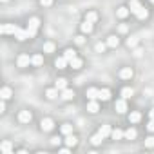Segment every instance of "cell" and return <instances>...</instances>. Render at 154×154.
I'll list each match as a JSON object with an SVG mask.
<instances>
[{"instance_id":"obj_42","label":"cell","mask_w":154,"mask_h":154,"mask_svg":"<svg viewBox=\"0 0 154 154\" xmlns=\"http://www.w3.org/2000/svg\"><path fill=\"white\" fill-rule=\"evenodd\" d=\"M69 149H71V147H63V149H60V154H67Z\"/></svg>"},{"instance_id":"obj_2","label":"cell","mask_w":154,"mask_h":154,"mask_svg":"<svg viewBox=\"0 0 154 154\" xmlns=\"http://www.w3.org/2000/svg\"><path fill=\"white\" fill-rule=\"evenodd\" d=\"M38 27H40V20H38L36 17H33V18H31L29 22H27V27H26L31 38H33V36L36 35V31H38Z\"/></svg>"},{"instance_id":"obj_17","label":"cell","mask_w":154,"mask_h":154,"mask_svg":"<svg viewBox=\"0 0 154 154\" xmlns=\"http://www.w3.org/2000/svg\"><path fill=\"white\" fill-rule=\"evenodd\" d=\"M69 65H71L72 69H80V67H82V60H80L78 56H74L72 60H69Z\"/></svg>"},{"instance_id":"obj_16","label":"cell","mask_w":154,"mask_h":154,"mask_svg":"<svg viewBox=\"0 0 154 154\" xmlns=\"http://www.w3.org/2000/svg\"><path fill=\"white\" fill-rule=\"evenodd\" d=\"M65 143H67V147H74L76 143H78V138H76V136H72V134H67V138H65Z\"/></svg>"},{"instance_id":"obj_10","label":"cell","mask_w":154,"mask_h":154,"mask_svg":"<svg viewBox=\"0 0 154 154\" xmlns=\"http://www.w3.org/2000/svg\"><path fill=\"white\" fill-rule=\"evenodd\" d=\"M98 96H100V89H96V87L87 89V98L89 100H98Z\"/></svg>"},{"instance_id":"obj_13","label":"cell","mask_w":154,"mask_h":154,"mask_svg":"<svg viewBox=\"0 0 154 154\" xmlns=\"http://www.w3.org/2000/svg\"><path fill=\"white\" fill-rule=\"evenodd\" d=\"M98 100H102V102L111 100V91H109V89H100V96H98Z\"/></svg>"},{"instance_id":"obj_21","label":"cell","mask_w":154,"mask_h":154,"mask_svg":"<svg viewBox=\"0 0 154 154\" xmlns=\"http://www.w3.org/2000/svg\"><path fill=\"white\" fill-rule=\"evenodd\" d=\"M111 138H112V140H122V138H125V132L120 131V129H114V131L111 132Z\"/></svg>"},{"instance_id":"obj_5","label":"cell","mask_w":154,"mask_h":154,"mask_svg":"<svg viewBox=\"0 0 154 154\" xmlns=\"http://www.w3.org/2000/svg\"><path fill=\"white\" fill-rule=\"evenodd\" d=\"M40 127H42V131L49 132V131H53V127H54V122H53L51 118H45V120H42V122H40Z\"/></svg>"},{"instance_id":"obj_11","label":"cell","mask_w":154,"mask_h":154,"mask_svg":"<svg viewBox=\"0 0 154 154\" xmlns=\"http://www.w3.org/2000/svg\"><path fill=\"white\" fill-rule=\"evenodd\" d=\"M18 120H20L22 123H29V122H31V112H29V111H20Z\"/></svg>"},{"instance_id":"obj_31","label":"cell","mask_w":154,"mask_h":154,"mask_svg":"<svg viewBox=\"0 0 154 154\" xmlns=\"http://www.w3.org/2000/svg\"><path fill=\"white\" fill-rule=\"evenodd\" d=\"M62 132L63 134H72V125L71 123H63L62 125Z\"/></svg>"},{"instance_id":"obj_39","label":"cell","mask_w":154,"mask_h":154,"mask_svg":"<svg viewBox=\"0 0 154 154\" xmlns=\"http://www.w3.org/2000/svg\"><path fill=\"white\" fill-rule=\"evenodd\" d=\"M127 45H129V47L136 45V38H129V40H127Z\"/></svg>"},{"instance_id":"obj_6","label":"cell","mask_w":154,"mask_h":154,"mask_svg":"<svg viewBox=\"0 0 154 154\" xmlns=\"http://www.w3.org/2000/svg\"><path fill=\"white\" fill-rule=\"evenodd\" d=\"M31 60H33V58H29L27 54H20L18 60H17V63H18V67H27V65L31 63Z\"/></svg>"},{"instance_id":"obj_45","label":"cell","mask_w":154,"mask_h":154,"mask_svg":"<svg viewBox=\"0 0 154 154\" xmlns=\"http://www.w3.org/2000/svg\"><path fill=\"white\" fill-rule=\"evenodd\" d=\"M150 2H152V4H154V0H150Z\"/></svg>"},{"instance_id":"obj_30","label":"cell","mask_w":154,"mask_h":154,"mask_svg":"<svg viewBox=\"0 0 154 154\" xmlns=\"http://www.w3.org/2000/svg\"><path fill=\"white\" fill-rule=\"evenodd\" d=\"M42 62H44V58H42L40 54H35V56H33V60H31V63H33V65H36V67H38V65H42Z\"/></svg>"},{"instance_id":"obj_23","label":"cell","mask_w":154,"mask_h":154,"mask_svg":"<svg viewBox=\"0 0 154 154\" xmlns=\"http://www.w3.org/2000/svg\"><path fill=\"white\" fill-rule=\"evenodd\" d=\"M45 96H47L49 100L58 98V89H56V87H54V89H47V91H45Z\"/></svg>"},{"instance_id":"obj_1","label":"cell","mask_w":154,"mask_h":154,"mask_svg":"<svg viewBox=\"0 0 154 154\" xmlns=\"http://www.w3.org/2000/svg\"><path fill=\"white\" fill-rule=\"evenodd\" d=\"M129 9H131V13H134L140 20H145V18L149 17V11L140 4V0H131V2H129Z\"/></svg>"},{"instance_id":"obj_40","label":"cell","mask_w":154,"mask_h":154,"mask_svg":"<svg viewBox=\"0 0 154 154\" xmlns=\"http://www.w3.org/2000/svg\"><path fill=\"white\" fill-rule=\"evenodd\" d=\"M58 143H60V138H58V136L51 138V145H58Z\"/></svg>"},{"instance_id":"obj_36","label":"cell","mask_w":154,"mask_h":154,"mask_svg":"<svg viewBox=\"0 0 154 154\" xmlns=\"http://www.w3.org/2000/svg\"><path fill=\"white\" fill-rule=\"evenodd\" d=\"M107 47V44H96V53H103Z\"/></svg>"},{"instance_id":"obj_19","label":"cell","mask_w":154,"mask_h":154,"mask_svg":"<svg viewBox=\"0 0 154 154\" xmlns=\"http://www.w3.org/2000/svg\"><path fill=\"white\" fill-rule=\"evenodd\" d=\"M62 93V98L63 100H72L74 98V91H71V89H63V91H60Z\"/></svg>"},{"instance_id":"obj_43","label":"cell","mask_w":154,"mask_h":154,"mask_svg":"<svg viewBox=\"0 0 154 154\" xmlns=\"http://www.w3.org/2000/svg\"><path fill=\"white\" fill-rule=\"evenodd\" d=\"M149 116H150V120H154V109H150V112H149Z\"/></svg>"},{"instance_id":"obj_33","label":"cell","mask_w":154,"mask_h":154,"mask_svg":"<svg viewBox=\"0 0 154 154\" xmlns=\"http://www.w3.org/2000/svg\"><path fill=\"white\" fill-rule=\"evenodd\" d=\"M0 149H2V152L9 154V152H11V143H9V141H4V143H2V147H0Z\"/></svg>"},{"instance_id":"obj_32","label":"cell","mask_w":154,"mask_h":154,"mask_svg":"<svg viewBox=\"0 0 154 154\" xmlns=\"http://www.w3.org/2000/svg\"><path fill=\"white\" fill-rule=\"evenodd\" d=\"M63 56H65L67 60H72V58L76 56V51H72V49H65V53H63Z\"/></svg>"},{"instance_id":"obj_15","label":"cell","mask_w":154,"mask_h":154,"mask_svg":"<svg viewBox=\"0 0 154 154\" xmlns=\"http://www.w3.org/2000/svg\"><path fill=\"white\" fill-rule=\"evenodd\" d=\"M103 138H107V136H111V132H112V129H111V125H102L100 127V131H98Z\"/></svg>"},{"instance_id":"obj_44","label":"cell","mask_w":154,"mask_h":154,"mask_svg":"<svg viewBox=\"0 0 154 154\" xmlns=\"http://www.w3.org/2000/svg\"><path fill=\"white\" fill-rule=\"evenodd\" d=\"M2 2H8V0H2Z\"/></svg>"},{"instance_id":"obj_12","label":"cell","mask_w":154,"mask_h":154,"mask_svg":"<svg viewBox=\"0 0 154 154\" xmlns=\"http://www.w3.org/2000/svg\"><path fill=\"white\" fill-rule=\"evenodd\" d=\"M67 63H69V60H67L65 56H60V58H56V62H54V65H56L58 69H65Z\"/></svg>"},{"instance_id":"obj_26","label":"cell","mask_w":154,"mask_h":154,"mask_svg":"<svg viewBox=\"0 0 154 154\" xmlns=\"http://www.w3.org/2000/svg\"><path fill=\"white\" fill-rule=\"evenodd\" d=\"M140 120H141V114H140V112H131V114H129V122H131V123H138Z\"/></svg>"},{"instance_id":"obj_37","label":"cell","mask_w":154,"mask_h":154,"mask_svg":"<svg viewBox=\"0 0 154 154\" xmlns=\"http://www.w3.org/2000/svg\"><path fill=\"white\" fill-rule=\"evenodd\" d=\"M74 42L78 44V45H82V44L85 42V38H84V36H76V38H74Z\"/></svg>"},{"instance_id":"obj_18","label":"cell","mask_w":154,"mask_h":154,"mask_svg":"<svg viewBox=\"0 0 154 154\" xmlns=\"http://www.w3.org/2000/svg\"><path fill=\"white\" fill-rule=\"evenodd\" d=\"M54 87H56L58 91H63V89H67V80H65V78H58Z\"/></svg>"},{"instance_id":"obj_14","label":"cell","mask_w":154,"mask_h":154,"mask_svg":"<svg viewBox=\"0 0 154 154\" xmlns=\"http://www.w3.org/2000/svg\"><path fill=\"white\" fill-rule=\"evenodd\" d=\"M132 94H134V89H132V87H123V89H122V98L129 100Z\"/></svg>"},{"instance_id":"obj_4","label":"cell","mask_w":154,"mask_h":154,"mask_svg":"<svg viewBox=\"0 0 154 154\" xmlns=\"http://www.w3.org/2000/svg\"><path fill=\"white\" fill-rule=\"evenodd\" d=\"M114 109H116L120 114L127 112V102H125V98H122V100H116V103H114Z\"/></svg>"},{"instance_id":"obj_29","label":"cell","mask_w":154,"mask_h":154,"mask_svg":"<svg viewBox=\"0 0 154 154\" xmlns=\"http://www.w3.org/2000/svg\"><path fill=\"white\" fill-rule=\"evenodd\" d=\"M118 44H120V40H118L116 36H109V38H107V45H109V47H116Z\"/></svg>"},{"instance_id":"obj_38","label":"cell","mask_w":154,"mask_h":154,"mask_svg":"<svg viewBox=\"0 0 154 154\" xmlns=\"http://www.w3.org/2000/svg\"><path fill=\"white\" fill-rule=\"evenodd\" d=\"M40 4H42L44 8H47V6H51V4H53V0H40Z\"/></svg>"},{"instance_id":"obj_20","label":"cell","mask_w":154,"mask_h":154,"mask_svg":"<svg viewBox=\"0 0 154 154\" xmlns=\"http://www.w3.org/2000/svg\"><path fill=\"white\" fill-rule=\"evenodd\" d=\"M136 136H138V132H136L134 127H129V129L125 131V138H127V140H134Z\"/></svg>"},{"instance_id":"obj_25","label":"cell","mask_w":154,"mask_h":154,"mask_svg":"<svg viewBox=\"0 0 154 154\" xmlns=\"http://www.w3.org/2000/svg\"><path fill=\"white\" fill-rule=\"evenodd\" d=\"M85 20L94 24V22L98 20V13H96V11H91V13H87V15H85Z\"/></svg>"},{"instance_id":"obj_41","label":"cell","mask_w":154,"mask_h":154,"mask_svg":"<svg viewBox=\"0 0 154 154\" xmlns=\"http://www.w3.org/2000/svg\"><path fill=\"white\" fill-rule=\"evenodd\" d=\"M147 129H149L150 132H154V120H150V122H149V125H147Z\"/></svg>"},{"instance_id":"obj_27","label":"cell","mask_w":154,"mask_h":154,"mask_svg":"<svg viewBox=\"0 0 154 154\" xmlns=\"http://www.w3.org/2000/svg\"><path fill=\"white\" fill-rule=\"evenodd\" d=\"M103 140H105V138H103V136H102V134L98 132V134H94V136L91 138V143H93V145H100V143H102Z\"/></svg>"},{"instance_id":"obj_8","label":"cell","mask_w":154,"mask_h":154,"mask_svg":"<svg viewBox=\"0 0 154 154\" xmlns=\"http://www.w3.org/2000/svg\"><path fill=\"white\" fill-rule=\"evenodd\" d=\"M132 69L131 67H123L122 71H120V78H123V80H129V78H132Z\"/></svg>"},{"instance_id":"obj_22","label":"cell","mask_w":154,"mask_h":154,"mask_svg":"<svg viewBox=\"0 0 154 154\" xmlns=\"http://www.w3.org/2000/svg\"><path fill=\"white\" fill-rule=\"evenodd\" d=\"M116 15H118V18H127L129 17V8H118Z\"/></svg>"},{"instance_id":"obj_35","label":"cell","mask_w":154,"mask_h":154,"mask_svg":"<svg viewBox=\"0 0 154 154\" xmlns=\"http://www.w3.org/2000/svg\"><path fill=\"white\" fill-rule=\"evenodd\" d=\"M145 147H154V136H147L145 138Z\"/></svg>"},{"instance_id":"obj_24","label":"cell","mask_w":154,"mask_h":154,"mask_svg":"<svg viewBox=\"0 0 154 154\" xmlns=\"http://www.w3.org/2000/svg\"><path fill=\"white\" fill-rule=\"evenodd\" d=\"M11 94H13V93H11V89H9V87H4L2 91H0V98H2V100L11 98Z\"/></svg>"},{"instance_id":"obj_34","label":"cell","mask_w":154,"mask_h":154,"mask_svg":"<svg viewBox=\"0 0 154 154\" xmlns=\"http://www.w3.org/2000/svg\"><path fill=\"white\" fill-rule=\"evenodd\" d=\"M53 51H54V44H51V42L44 44V53H53Z\"/></svg>"},{"instance_id":"obj_28","label":"cell","mask_w":154,"mask_h":154,"mask_svg":"<svg viewBox=\"0 0 154 154\" xmlns=\"http://www.w3.org/2000/svg\"><path fill=\"white\" fill-rule=\"evenodd\" d=\"M82 31H84V33H87V35H89V33H91V31H93V22H87V20H85V22H84V24H82Z\"/></svg>"},{"instance_id":"obj_9","label":"cell","mask_w":154,"mask_h":154,"mask_svg":"<svg viewBox=\"0 0 154 154\" xmlns=\"http://www.w3.org/2000/svg\"><path fill=\"white\" fill-rule=\"evenodd\" d=\"M15 38H17V40H20V42H24V40H27V38H31V36H29L27 29H18V31H17V35H15Z\"/></svg>"},{"instance_id":"obj_3","label":"cell","mask_w":154,"mask_h":154,"mask_svg":"<svg viewBox=\"0 0 154 154\" xmlns=\"http://www.w3.org/2000/svg\"><path fill=\"white\" fill-rule=\"evenodd\" d=\"M20 27L15 26V24H4V26H0V33H4V35H17Z\"/></svg>"},{"instance_id":"obj_7","label":"cell","mask_w":154,"mask_h":154,"mask_svg":"<svg viewBox=\"0 0 154 154\" xmlns=\"http://www.w3.org/2000/svg\"><path fill=\"white\" fill-rule=\"evenodd\" d=\"M87 111H89L91 114H96V112L100 111V105H98V102H96V100H89V103H87Z\"/></svg>"}]
</instances>
